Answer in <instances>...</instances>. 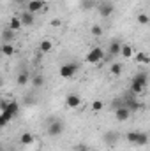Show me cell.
Listing matches in <instances>:
<instances>
[{
    "instance_id": "6da1fadb",
    "label": "cell",
    "mask_w": 150,
    "mask_h": 151,
    "mask_svg": "<svg viewBox=\"0 0 150 151\" xmlns=\"http://www.w3.org/2000/svg\"><path fill=\"white\" fill-rule=\"evenodd\" d=\"M125 141L129 144H134V146H147L149 144V135L145 132H136V130H131L125 134Z\"/></svg>"
},
{
    "instance_id": "7a4b0ae2",
    "label": "cell",
    "mask_w": 150,
    "mask_h": 151,
    "mask_svg": "<svg viewBox=\"0 0 150 151\" xmlns=\"http://www.w3.org/2000/svg\"><path fill=\"white\" fill-rule=\"evenodd\" d=\"M104 56H106L104 49L99 47V46H95V47H92V49L88 51V55H87V62H88V63H99L101 60H104Z\"/></svg>"
},
{
    "instance_id": "3957f363",
    "label": "cell",
    "mask_w": 150,
    "mask_h": 151,
    "mask_svg": "<svg viewBox=\"0 0 150 151\" xmlns=\"http://www.w3.org/2000/svg\"><path fill=\"white\" fill-rule=\"evenodd\" d=\"M145 88H147V74H138L134 79H133L131 90H133L134 93H141Z\"/></svg>"
},
{
    "instance_id": "277c9868",
    "label": "cell",
    "mask_w": 150,
    "mask_h": 151,
    "mask_svg": "<svg viewBox=\"0 0 150 151\" xmlns=\"http://www.w3.org/2000/svg\"><path fill=\"white\" fill-rule=\"evenodd\" d=\"M62 132H64V123L60 119H51V123L48 125V135L58 137V135H62Z\"/></svg>"
},
{
    "instance_id": "5b68a950",
    "label": "cell",
    "mask_w": 150,
    "mask_h": 151,
    "mask_svg": "<svg viewBox=\"0 0 150 151\" xmlns=\"http://www.w3.org/2000/svg\"><path fill=\"white\" fill-rule=\"evenodd\" d=\"M78 63H66V65H62L60 67V76L62 77H66V79H69V77H74L76 72H78Z\"/></svg>"
},
{
    "instance_id": "8992f818",
    "label": "cell",
    "mask_w": 150,
    "mask_h": 151,
    "mask_svg": "<svg viewBox=\"0 0 150 151\" xmlns=\"http://www.w3.org/2000/svg\"><path fill=\"white\" fill-rule=\"evenodd\" d=\"M97 11H99V14L103 18H110L113 12H115V5H113V2H101L97 5Z\"/></svg>"
},
{
    "instance_id": "52a82bcc",
    "label": "cell",
    "mask_w": 150,
    "mask_h": 151,
    "mask_svg": "<svg viewBox=\"0 0 150 151\" xmlns=\"http://www.w3.org/2000/svg\"><path fill=\"white\" fill-rule=\"evenodd\" d=\"M44 0H28L27 4H25V11H28V12H32V14H37L39 11H42L44 9Z\"/></svg>"
},
{
    "instance_id": "ba28073f",
    "label": "cell",
    "mask_w": 150,
    "mask_h": 151,
    "mask_svg": "<svg viewBox=\"0 0 150 151\" xmlns=\"http://www.w3.org/2000/svg\"><path fill=\"white\" fill-rule=\"evenodd\" d=\"M79 104H81V97H79L78 93H69V95L66 97V106H67L69 109L79 107Z\"/></svg>"
},
{
    "instance_id": "9c48e42d",
    "label": "cell",
    "mask_w": 150,
    "mask_h": 151,
    "mask_svg": "<svg viewBox=\"0 0 150 151\" xmlns=\"http://www.w3.org/2000/svg\"><path fill=\"white\" fill-rule=\"evenodd\" d=\"M20 21H21L23 27H32L34 21H36V14H32V12H28V11H23V12L20 14Z\"/></svg>"
},
{
    "instance_id": "30bf717a",
    "label": "cell",
    "mask_w": 150,
    "mask_h": 151,
    "mask_svg": "<svg viewBox=\"0 0 150 151\" xmlns=\"http://www.w3.org/2000/svg\"><path fill=\"white\" fill-rule=\"evenodd\" d=\"M124 60H131L133 56H134V47L131 46V44H122L120 46V53H118Z\"/></svg>"
},
{
    "instance_id": "8fae6325",
    "label": "cell",
    "mask_w": 150,
    "mask_h": 151,
    "mask_svg": "<svg viewBox=\"0 0 150 151\" xmlns=\"http://www.w3.org/2000/svg\"><path fill=\"white\" fill-rule=\"evenodd\" d=\"M115 118H117L118 121H127V119L131 118V109H127L125 106L117 107V111H115Z\"/></svg>"
},
{
    "instance_id": "7c38bea8",
    "label": "cell",
    "mask_w": 150,
    "mask_h": 151,
    "mask_svg": "<svg viewBox=\"0 0 150 151\" xmlns=\"http://www.w3.org/2000/svg\"><path fill=\"white\" fill-rule=\"evenodd\" d=\"M7 28H9L11 32H18V30H21V28H23V25H21V21H20V16H12V18L9 19Z\"/></svg>"
},
{
    "instance_id": "4fadbf2b",
    "label": "cell",
    "mask_w": 150,
    "mask_h": 151,
    "mask_svg": "<svg viewBox=\"0 0 150 151\" xmlns=\"http://www.w3.org/2000/svg\"><path fill=\"white\" fill-rule=\"evenodd\" d=\"M14 51H16V47L12 46V42H4V44L0 46V53H2L4 56H12Z\"/></svg>"
},
{
    "instance_id": "5bb4252c",
    "label": "cell",
    "mask_w": 150,
    "mask_h": 151,
    "mask_svg": "<svg viewBox=\"0 0 150 151\" xmlns=\"http://www.w3.org/2000/svg\"><path fill=\"white\" fill-rule=\"evenodd\" d=\"M122 72H124V63L122 62H113L110 65V74L111 76L118 77V76H122Z\"/></svg>"
},
{
    "instance_id": "9a60e30c",
    "label": "cell",
    "mask_w": 150,
    "mask_h": 151,
    "mask_svg": "<svg viewBox=\"0 0 150 151\" xmlns=\"http://www.w3.org/2000/svg\"><path fill=\"white\" fill-rule=\"evenodd\" d=\"M51 49H53V40L51 39H42L39 42V51L41 53H50Z\"/></svg>"
},
{
    "instance_id": "2e32d148",
    "label": "cell",
    "mask_w": 150,
    "mask_h": 151,
    "mask_svg": "<svg viewBox=\"0 0 150 151\" xmlns=\"http://www.w3.org/2000/svg\"><path fill=\"white\" fill-rule=\"evenodd\" d=\"M34 141H36V137L32 135V132H23V134L20 135V142H21L23 146H30Z\"/></svg>"
},
{
    "instance_id": "e0dca14e",
    "label": "cell",
    "mask_w": 150,
    "mask_h": 151,
    "mask_svg": "<svg viewBox=\"0 0 150 151\" xmlns=\"http://www.w3.org/2000/svg\"><path fill=\"white\" fill-rule=\"evenodd\" d=\"M120 46H122V42L113 40L111 44H110V47H108V55H110V56H118V53H120Z\"/></svg>"
},
{
    "instance_id": "ac0fdd59",
    "label": "cell",
    "mask_w": 150,
    "mask_h": 151,
    "mask_svg": "<svg viewBox=\"0 0 150 151\" xmlns=\"http://www.w3.org/2000/svg\"><path fill=\"white\" fill-rule=\"evenodd\" d=\"M28 81H30V74H28L27 70L20 72V74H18V77H16V83H18L20 86H25V84H27Z\"/></svg>"
},
{
    "instance_id": "d6986e66",
    "label": "cell",
    "mask_w": 150,
    "mask_h": 151,
    "mask_svg": "<svg viewBox=\"0 0 150 151\" xmlns=\"http://www.w3.org/2000/svg\"><path fill=\"white\" fill-rule=\"evenodd\" d=\"M133 58H136V62H138V63H149V62H150L149 55H147L145 51H138V53H134V56H133Z\"/></svg>"
},
{
    "instance_id": "ffe728a7",
    "label": "cell",
    "mask_w": 150,
    "mask_h": 151,
    "mask_svg": "<svg viewBox=\"0 0 150 151\" xmlns=\"http://www.w3.org/2000/svg\"><path fill=\"white\" fill-rule=\"evenodd\" d=\"M103 32H104V30H103L101 25H92V27H90V34H92L94 37H101Z\"/></svg>"
},
{
    "instance_id": "44dd1931",
    "label": "cell",
    "mask_w": 150,
    "mask_h": 151,
    "mask_svg": "<svg viewBox=\"0 0 150 151\" xmlns=\"http://www.w3.org/2000/svg\"><path fill=\"white\" fill-rule=\"evenodd\" d=\"M12 39H14V32H11L9 28H5V30L2 32V40H4V42H11Z\"/></svg>"
},
{
    "instance_id": "7402d4cb",
    "label": "cell",
    "mask_w": 150,
    "mask_h": 151,
    "mask_svg": "<svg viewBox=\"0 0 150 151\" xmlns=\"http://www.w3.org/2000/svg\"><path fill=\"white\" fill-rule=\"evenodd\" d=\"M136 21H138L140 25H149L150 18H149V14H145V12H141V14H138V16H136Z\"/></svg>"
},
{
    "instance_id": "603a6c76",
    "label": "cell",
    "mask_w": 150,
    "mask_h": 151,
    "mask_svg": "<svg viewBox=\"0 0 150 151\" xmlns=\"http://www.w3.org/2000/svg\"><path fill=\"white\" fill-rule=\"evenodd\" d=\"M32 83H34L36 88H42V86H44V77H42V76H34V77H32Z\"/></svg>"
},
{
    "instance_id": "cb8c5ba5",
    "label": "cell",
    "mask_w": 150,
    "mask_h": 151,
    "mask_svg": "<svg viewBox=\"0 0 150 151\" xmlns=\"http://www.w3.org/2000/svg\"><path fill=\"white\" fill-rule=\"evenodd\" d=\"M103 107H104V102L103 100H94L92 102V111H103Z\"/></svg>"
},
{
    "instance_id": "d4e9b609",
    "label": "cell",
    "mask_w": 150,
    "mask_h": 151,
    "mask_svg": "<svg viewBox=\"0 0 150 151\" xmlns=\"http://www.w3.org/2000/svg\"><path fill=\"white\" fill-rule=\"evenodd\" d=\"M92 5H95V0H83L81 2V7L83 9H90Z\"/></svg>"
},
{
    "instance_id": "484cf974",
    "label": "cell",
    "mask_w": 150,
    "mask_h": 151,
    "mask_svg": "<svg viewBox=\"0 0 150 151\" xmlns=\"http://www.w3.org/2000/svg\"><path fill=\"white\" fill-rule=\"evenodd\" d=\"M50 25L55 27V28H58V27H62V19H60V18H53V19L50 21Z\"/></svg>"
},
{
    "instance_id": "4316f807",
    "label": "cell",
    "mask_w": 150,
    "mask_h": 151,
    "mask_svg": "<svg viewBox=\"0 0 150 151\" xmlns=\"http://www.w3.org/2000/svg\"><path fill=\"white\" fill-rule=\"evenodd\" d=\"M127 104H129V106H125L127 109H138V107H140V104H138L136 100H129Z\"/></svg>"
},
{
    "instance_id": "83f0119b",
    "label": "cell",
    "mask_w": 150,
    "mask_h": 151,
    "mask_svg": "<svg viewBox=\"0 0 150 151\" xmlns=\"http://www.w3.org/2000/svg\"><path fill=\"white\" fill-rule=\"evenodd\" d=\"M14 2H16V4H20V5H21V4H27V2H28V0H14Z\"/></svg>"
},
{
    "instance_id": "f1b7e54d",
    "label": "cell",
    "mask_w": 150,
    "mask_h": 151,
    "mask_svg": "<svg viewBox=\"0 0 150 151\" xmlns=\"http://www.w3.org/2000/svg\"><path fill=\"white\" fill-rule=\"evenodd\" d=\"M78 151H88V150H85V148H79V150H78Z\"/></svg>"
},
{
    "instance_id": "f546056e",
    "label": "cell",
    "mask_w": 150,
    "mask_h": 151,
    "mask_svg": "<svg viewBox=\"0 0 150 151\" xmlns=\"http://www.w3.org/2000/svg\"><path fill=\"white\" fill-rule=\"evenodd\" d=\"M0 151H4V148H2V146H0Z\"/></svg>"
}]
</instances>
